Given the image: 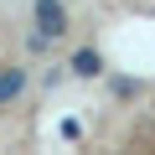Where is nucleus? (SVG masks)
I'll return each instance as SVG.
<instances>
[{
	"label": "nucleus",
	"mask_w": 155,
	"mask_h": 155,
	"mask_svg": "<svg viewBox=\"0 0 155 155\" xmlns=\"http://www.w3.org/2000/svg\"><path fill=\"white\" fill-rule=\"evenodd\" d=\"M36 31L41 36H67V5L62 0H36Z\"/></svg>",
	"instance_id": "obj_1"
},
{
	"label": "nucleus",
	"mask_w": 155,
	"mask_h": 155,
	"mask_svg": "<svg viewBox=\"0 0 155 155\" xmlns=\"http://www.w3.org/2000/svg\"><path fill=\"white\" fill-rule=\"evenodd\" d=\"M72 72H78V78H98V72H104V52H98V47L72 52Z\"/></svg>",
	"instance_id": "obj_2"
},
{
	"label": "nucleus",
	"mask_w": 155,
	"mask_h": 155,
	"mask_svg": "<svg viewBox=\"0 0 155 155\" xmlns=\"http://www.w3.org/2000/svg\"><path fill=\"white\" fill-rule=\"evenodd\" d=\"M21 88H26V72H21V67H5V72H0V104L21 98Z\"/></svg>",
	"instance_id": "obj_3"
}]
</instances>
